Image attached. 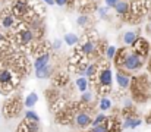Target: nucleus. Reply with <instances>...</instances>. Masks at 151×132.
Listing matches in <instances>:
<instances>
[{
	"instance_id": "obj_11",
	"label": "nucleus",
	"mask_w": 151,
	"mask_h": 132,
	"mask_svg": "<svg viewBox=\"0 0 151 132\" xmlns=\"http://www.w3.org/2000/svg\"><path fill=\"white\" fill-rule=\"evenodd\" d=\"M114 76H116V82H117L119 88L126 89V88L131 85V78H129L126 74H123V72H117Z\"/></svg>"
},
{
	"instance_id": "obj_6",
	"label": "nucleus",
	"mask_w": 151,
	"mask_h": 132,
	"mask_svg": "<svg viewBox=\"0 0 151 132\" xmlns=\"http://www.w3.org/2000/svg\"><path fill=\"white\" fill-rule=\"evenodd\" d=\"M15 24H16V16L13 13H4V15H1V18H0L1 28L10 30V28L15 27Z\"/></svg>"
},
{
	"instance_id": "obj_18",
	"label": "nucleus",
	"mask_w": 151,
	"mask_h": 132,
	"mask_svg": "<svg viewBox=\"0 0 151 132\" xmlns=\"http://www.w3.org/2000/svg\"><path fill=\"white\" fill-rule=\"evenodd\" d=\"M51 75V66H46V68H41V69H37L35 71V76L38 78V79H47V78H50Z\"/></svg>"
},
{
	"instance_id": "obj_5",
	"label": "nucleus",
	"mask_w": 151,
	"mask_h": 132,
	"mask_svg": "<svg viewBox=\"0 0 151 132\" xmlns=\"http://www.w3.org/2000/svg\"><path fill=\"white\" fill-rule=\"evenodd\" d=\"M29 10V6L27 1L22 0H15L12 4V13L15 16H27V12Z\"/></svg>"
},
{
	"instance_id": "obj_12",
	"label": "nucleus",
	"mask_w": 151,
	"mask_h": 132,
	"mask_svg": "<svg viewBox=\"0 0 151 132\" xmlns=\"http://www.w3.org/2000/svg\"><path fill=\"white\" fill-rule=\"evenodd\" d=\"M38 131V122H29L25 119V122L21 123L19 132H37Z\"/></svg>"
},
{
	"instance_id": "obj_2",
	"label": "nucleus",
	"mask_w": 151,
	"mask_h": 132,
	"mask_svg": "<svg viewBox=\"0 0 151 132\" xmlns=\"http://www.w3.org/2000/svg\"><path fill=\"white\" fill-rule=\"evenodd\" d=\"M111 82H113V75H111L110 68H104L103 71L99 72V85H100V87H99V91H100V92L110 91Z\"/></svg>"
},
{
	"instance_id": "obj_10",
	"label": "nucleus",
	"mask_w": 151,
	"mask_h": 132,
	"mask_svg": "<svg viewBox=\"0 0 151 132\" xmlns=\"http://www.w3.org/2000/svg\"><path fill=\"white\" fill-rule=\"evenodd\" d=\"M49 63H50V53L47 51V53H44V54H40V56H37V57H35L34 68H35V71H37V69H41V68H46V66H49Z\"/></svg>"
},
{
	"instance_id": "obj_32",
	"label": "nucleus",
	"mask_w": 151,
	"mask_h": 132,
	"mask_svg": "<svg viewBox=\"0 0 151 132\" xmlns=\"http://www.w3.org/2000/svg\"><path fill=\"white\" fill-rule=\"evenodd\" d=\"M56 4L57 6H66L68 4V0H56Z\"/></svg>"
},
{
	"instance_id": "obj_3",
	"label": "nucleus",
	"mask_w": 151,
	"mask_h": 132,
	"mask_svg": "<svg viewBox=\"0 0 151 132\" xmlns=\"http://www.w3.org/2000/svg\"><path fill=\"white\" fill-rule=\"evenodd\" d=\"M15 40H16V43L21 44V45H28V44L32 43V40H34V32L28 27H21L19 30L15 31Z\"/></svg>"
},
{
	"instance_id": "obj_4",
	"label": "nucleus",
	"mask_w": 151,
	"mask_h": 132,
	"mask_svg": "<svg viewBox=\"0 0 151 132\" xmlns=\"http://www.w3.org/2000/svg\"><path fill=\"white\" fill-rule=\"evenodd\" d=\"M15 72L12 69H1L0 71V87L3 88H13L15 87Z\"/></svg>"
},
{
	"instance_id": "obj_19",
	"label": "nucleus",
	"mask_w": 151,
	"mask_h": 132,
	"mask_svg": "<svg viewBox=\"0 0 151 132\" xmlns=\"http://www.w3.org/2000/svg\"><path fill=\"white\" fill-rule=\"evenodd\" d=\"M37 101H38V95H37L35 92H29V94L25 97V101H24V104H25V107L31 109V107H34V106L37 104Z\"/></svg>"
},
{
	"instance_id": "obj_22",
	"label": "nucleus",
	"mask_w": 151,
	"mask_h": 132,
	"mask_svg": "<svg viewBox=\"0 0 151 132\" xmlns=\"http://www.w3.org/2000/svg\"><path fill=\"white\" fill-rule=\"evenodd\" d=\"M99 107H100L101 112H107L110 107H111V100L109 98V97H103L100 100V104H99Z\"/></svg>"
},
{
	"instance_id": "obj_25",
	"label": "nucleus",
	"mask_w": 151,
	"mask_h": 132,
	"mask_svg": "<svg viewBox=\"0 0 151 132\" xmlns=\"http://www.w3.org/2000/svg\"><path fill=\"white\" fill-rule=\"evenodd\" d=\"M114 56H116V47H114V45H109V47L106 48V57H107L109 60H111Z\"/></svg>"
},
{
	"instance_id": "obj_31",
	"label": "nucleus",
	"mask_w": 151,
	"mask_h": 132,
	"mask_svg": "<svg viewBox=\"0 0 151 132\" xmlns=\"http://www.w3.org/2000/svg\"><path fill=\"white\" fill-rule=\"evenodd\" d=\"M53 47H54L56 50H59V48L62 47V40H54V43H53Z\"/></svg>"
},
{
	"instance_id": "obj_15",
	"label": "nucleus",
	"mask_w": 151,
	"mask_h": 132,
	"mask_svg": "<svg viewBox=\"0 0 151 132\" xmlns=\"http://www.w3.org/2000/svg\"><path fill=\"white\" fill-rule=\"evenodd\" d=\"M129 3L126 1V0H119L117 1V4L114 6V10H116V13L117 15H126L128 12H129Z\"/></svg>"
},
{
	"instance_id": "obj_27",
	"label": "nucleus",
	"mask_w": 151,
	"mask_h": 132,
	"mask_svg": "<svg viewBox=\"0 0 151 132\" xmlns=\"http://www.w3.org/2000/svg\"><path fill=\"white\" fill-rule=\"evenodd\" d=\"M91 92L90 91H85V92H82V97H81V100L84 101V103H90L91 101Z\"/></svg>"
},
{
	"instance_id": "obj_13",
	"label": "nucleus",
	"mask_w": 151,
	"mask_h": 132,
	"mask_svg": "<svg viewBox=\"0 0 151 132\" xmlns=\"http://www.w3.org/2000/svg\"><path fill=\"white\" fill-rule=\"evenodd\" d=\"M122 40H123V43L126 45H134L137 43V40H138V34H137V31H126L123 34Z\"/></svg>"
},
{
	"instance_id": "obj_9",
	"label": "nucleus",
	"mask_w": 151,
	"mask_h": 132,
	"mask_svg": "<svg viewBox=\"0 0 151 132\" xmlns=\"http://www.w3.org/2000/svg\"><path fill=\"white\" fill-rule=\"evenodd\" d=\"M19 110H21V106H19L18 100H12V101H9V103L4 106V113H6L9 118L16 116V115L19 113Z\"/></svg>"
},
{
	"instance_id": "obj_1",
	"label": "nucleus",
	"mask_w": 151,
	"mask_h": 132,
	"mask_svg": "<svg viewBox=\"0 0 151 132\" xmlns=\"http://www.w3.org/2000/svg\"><path fill=\"white\" fill-rule=\"evenodd\" d=\"M142 66V59L137 53H128L122 60V68L126 71H138Z\"/></svg>"
},
{
	"instance_id": "obj_20",
	"label": "nucleus",
	"mask_w": 151,
	"mask_h": 132,
	"mask_svg": "<svg viewBox=\"0 0 151 132\" xmlns=\"http://www.w3.org/2000/svg\"><path fill=\"white\" fill-rule=\"evenodd\" d=\"M63 41L68 44V45H75V44L79 41V37L76 34H73V32H68V34H65Z\"/></svg>"
},
{
	"instance_id": "obj_28",
	"label": "nucleus",
	"mask_w": 151,
	"mask_h": 132,
	"mask_svg": "<svg viewBox=\"0 0 151 132\" xmlns=\"http://www.w3.org/2000/svg\"><path fill=\"white\" fill-rule=\"evenodd\" d=\"M91 132H109V128L106 125H99V126H94Z\"/></svg>"
},
{
	"instance_id": "obj_30",
	"label": "nucleus",
	"mask_w": 151,
	"mask_h": 132,
	"mask_svg": "<svg viewBox=\"0 0 151 132\" xmlns=\"http://www.w3.org/2000/svg\"><path fill=\"white\" fill-rule=\"evenodd\" d=\"M104 1H106V6H107V7H114L119 0H104Z\"/></svg>"
},
{
	"instance_id": "obj_23",
	"label": "nucleus",
	"mask_w": 151,
	"mask_h": 132,
	"mask_svg": "<svg viewBox=\"0 0 151 132\" xmlns=\"http://www.w3.org/2000/svg\"><path fill=\"white\" fill-rule=\"evenodd\" d=\"M106 120H107V116H106L104 113H100V115H97V116H96V119L91 122V126L94 128V126L103 125V122H106Z\"/></svg>"
},
{
	"instance_id": "obj_24",
	"label": "nucleus",
	"mask_w": 151,
	"mask_h": 132,
	"mask_svg": "<svg viewBox=\"0 0 151 132\" xmlns=\"http://www.w3.org/2000/svg\"><path fill=\"white\" fill-rule=\"evenodd\" d=\"M25 119L29 120V122H40L38 115H37L35 112H32V110H27V112H25Z\"/></svg>"
},
{
	"instance_id": "obj_8",
	"label": "nucleus",
	"mask_w": 151,
	"mask_h": 132,
	"mask_svg": "<svg viewBox=\"0 0 151 132\" xmlns=\"http://www.w3.org/2000/svg\"><path fill=\"white\" fill-rule=\"evenodd\" d=\"M91 118H90V115L88 113H84V112H81V113H78L76 116H75V125L76 126H79V128H87L88 125H91Z\"/></svg>"
},
{
	"instance_id": "obj_17",
	"label": "nucleus",
	"mask_w": 151,
	"mask_h": 132,
	"mask_svg": "<svg viewBox=\"0 0 151 132\" xmlns=\"http://www.w3.org/2000/svg\"><path fill=\"white\" fill-rule=\"evenodd\" d=\"M75 84H76V88H78L81 92L88 91V85H90V82H88V78H87V76H79V78H76Z\"/></svg>"
},
{
	"instance_id": "obj_21",
	"label": "nucleus",
	"mask_w": 151,
	"mask_h": 132,
	"mask_svg": "<svg viewBox=\"0 0 151 132\" xmlns=\"http://www.w3.org/2000/svg\"><path fill=\"white\" fill-rule=\"evenodd\" d=\"M97 71H99V66H97V63H90L88 65V68L85 69V76L87 78H94L96 75H97Z\"/></svg>"
},
{
	"instance_id": "obj_26",
	"label": "nucleus",
	"mask_w": 151,
	"mask_h": 132,
	"mask_svg": "<svg viewBox=\"0 0 151 132\" xmlns=\"http://www.w3.org/2000/svg\"><path fill=\"white\" fill-rule=\"evenodd\" d=\"M76 24H78L79 27H85V25L88 24V16H85V15H81V16H78V19H76Z\"/></svg>"
},
{
	"instance_id": "obj_34",
	"label": "nucleus",
	"mask_w": 151,
	"mask_h": 132,
	"mask_svg": "<svg viewBox=\"0 0 151 132\" xmlns=\"http://www.w3.org/2000/svg\"><path fill=\"white\" fill-rule=\"evenodd\" d=\"M150 30H151V24H150Z\"/></svg>"
},
{
	"instance_id": "obj_14",
	"label": "nucleus",
	"mask_w": 151,
	"mask_h": 132,
	"mask_svg": "<svg viewBox=\"0 0 151 132\" xmlns=\"http://www.w3.org/2000/svg\"><path fill=\"white\" fill-rule=\"evenodd\" d=\"M141 123H142L141 119H137V118H131V116H129V118L125 119V122H123L122 126H123L125 129H135V128H138Z\"/></svg>"
},
{
	"instance_id": "obj_7",
	"label": "nucleus",
	"mask_w": 151,
	"mask_h": 132,
	"mask_svg": "<svg viewBox=\"0 0 151 132\" xmlns=\"http://www.w3.org/2000/svg\"><path fill=\"white\" fill-rule=\"evenodd\" d=\"M148 47H150V44L147 43L145 40H142V38H138L137 43L134 44V48H135V51H137L138 56H147L148 51H150Z\"/></svg>"
},
{
	"instance_id": "obj_29",
	"label": "nucleus",
	"mask_w": 151,
	"mask_h": 132,
	"mask_svg": "<svg viewBox=\"0 0 151 132\" xmlns=\"http://www.w3.org/2000/svg\"><path fill=\"white\" fill-rule=\"evenodd\" d=\"M97 10H99L100 18H106V16H107V13H109V7H107V6H106V7H99Z\"/></svg>"
},
{
	"instance_id": "obj_33",
	"label": "nucleus",
	"mask_w": 151,
	"mask_h": 132,
	"mask_svg": "<svg viewBox=\"0 0 151 132\" xmlns=\"http://www.w3.org/2000/svg\"><path fill=\"white\" fill-rule=\"evenodd\" d=\"M47 4H50V6H53V4H56V0H44Z\"/></svg>"
},
{
	"instance_id": "obj_16",
	"label": "nucleus",
	"mask_w": 151,
	"mask_h": 132,
	"mask_svg": "<svg viewBox=\"0 0 151 132\" xmlns=\"http://www.w3.org/2000/svg\"><path fill=\"white\" fill-rule=\"evenodd\" d=\"M96 47H97V44H96L94 40H87L85 43L82 44L81 51H82L84 54H93V53L96 51Z\"/></svg>"
}]
</instances>
